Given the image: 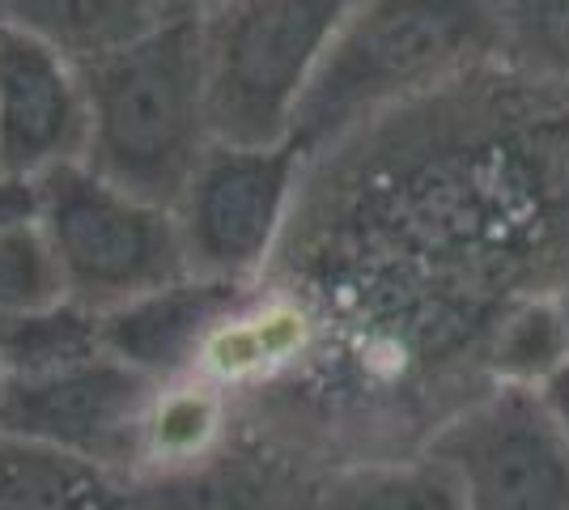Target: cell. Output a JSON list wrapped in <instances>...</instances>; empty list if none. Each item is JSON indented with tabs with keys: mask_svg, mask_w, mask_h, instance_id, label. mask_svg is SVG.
Returning a JSON list of instances; mask_svg holds the SVG:
<instances>
[{
	"mask_svg": "<svg viewBox=\"0 0 569 510\" xmlns=\"http://www.w3.org/2000/svg\"><path fill=\"white\" fill-rule=\"evenodd\" d=\"M489 69H501L493 0H353L289 141L315 162Z\"/></svg>",
	"mask_w": 569,
	"mask_h": 510,
	"instance_id": "cell-1",
	"label": "cell"
},
{
	"mask_svg": "<svg viewBox=\"0 0 569 510\" xmlns=\"http://www.w3.org/2000/svg\"><path fill=\"white\" fill-rule=\"evenodd\" d=\"M86 77V167L128 192L174 209L217 146L204 102L196 18H170L132 48L98 60Z\"/></svg>",
	"mask_w": 569,
	"mask_h": 510,
	"instance_id": "cell-2",
	"label": "cell"
},
{
	"mask_svg": "<svg viewBox=\"0 0 569 510\" xmlns=\"http://www.w3.org/2000/svg\"><path fill=\"white\" fill-rule=\"evenodd\" d=\"M353 0H221L200 30L217 146H284Z\"/></svg>",
	"mask_w": 569,
	"mask_h": 510,
	"instance_id": "cell-3",
	"label": "cell"
},
{
	"mask_svg": "<svg viewBox=\"0 0 569 510\" xmlns=\"http://www.w3.org/2000/svg\"><path fill=\"white\" fill-rule=\"evenodd\" d=\"M34 226L64 298L94 316L188 277L174 209L119 188L86 162L34 179Z\"/></svg>",
	"mask_w": 569,
	"mask_h": 510,
	"instance_id": "cell-4",
	"label": "cell"
},
{
	"mask_svg": "<svg viewBox=\"0 0 569 510\" xmlns=\"http://www.w3.org/2000/svg\"><path fill=\"white\" fill-rule=\"evenodd\" d=\"M307 158L284 146H213L174 200L191 277L260 286L298 209Z\"/></svg>",
	"mask_w": 569,
	"mask_h": 510,
	"instance_id": "cell-5",
	"label": "cell"
},
{
	"mask_svg": "<svg viewBox=\"0 0 569 510\" xmlns=\"http://www.w3.org/2000/svg\"><path fill=\"white\" fill-rule=\"evenodd\" d=\"M463 486L468 510H569V438L540 391L489 383L426 442Z\"/></svg>",
	"mask_w": 569,
	"mask_h": 510,
	"instance_id": "cell-6",
	"label": "cell"
},
{
	"mask_svg": "<svg viewBox=\"0 0 569 510\" xmlns=\"http://www.w3.org/2000/svg\"><path fill=\"white\" fill-rule=\"evenodd\" d=\"M153 379L111 353L48 374H0V434L43 442L132 481Z\"/></svg>",
	"mask_w": 569,
	"mask_h": 510,
	"instance_id": "cell-7",
	"label": "cell"
},
{
	"mask_svg": "<svg viewBox=\"0 0 569 510\" xmlns=\"http://www.w3.org/2000/svg\"><path fill=\"white\" fill-rule=\"evenodd\" d=\"M90 102L86 77L60 51L0 26V170L43 179L86 162Z\"/></svg>",
	"mask_w": 569,
	"mask_h": 510,
	"instance_id": "cell-8",
	"label": "cell"
},
{
	"mask_svg": "<svg viewBox=\"0 0 569 510\" xmlns=\"http://www.w3.org/2000/svg\"><path fill=\"white\" fill-rule=\"evenodd\" d=\"M260 286H234L213 277H183L162 290L144 293L137 302H123L116 311L98 316L107 353L123 366L141 370L144 379L167 383L196 370V358L221 316H230L247 293Z\"/></svg>",
	"mask_w": 569,
	"mask_h": 510,
	"instance_id": "cell-9",
	"label": "cell"
},
{
	"mask_svg": "<svg viewBox=\"0 0 569 510\" xmlns=\"http://www.w3.org/2000/svg\"><path fill=\"white\" fill-rule=\"evenodd\" d=\"M319 319L298 293H247L230 316H221L191 374H204L209 383L226 391L260 388L281 379L284 370H298V362L315 349Z\"/></svg>",
	"mask_w": 569,
	"mask_h": 510,
	"instance_id": "cell-10",
	"label": "cell"
},
{
	"mask_svg": "<svg viewBox=\"0 0 569 510\" xmlns=\"http://www.w3.org/2000/svg\"><path fill=\"white\" fill-rule=\"evenodd\" d=\"M226 438H230V391L209 383L204 374L158 383L141 417L132 486L200 472L204 463L221 460Z\"/></svg>",
	"mask_w": 569,
	"mask_h": 510,
	"instance_id": "cell-11",
	"label": "cell"
},
{
	"mask_svg": "<svg viewBox=\"0 0 569 510\" xmlns=\"http://www.w3.org/2000/svg\"><path fill=\"white\" fill-rule=\"evenodd\" d=\"M170 22L162 0H0V26L60 51L77 69L132 48Z\"/></svg>",
	"mask_w": 569,
	"mask_h": 510,
	"instance_id": "cell-12",
	"label": "cell"
},
{
	"mask_svg": "<svg viewBox=\"0 0 569 510\" xmlns=\"http://www.w3.org/2000/svg\"><path fill=\"white\" fill-rule=\"evenodd\" d=\"M0 510H137V489L81 456L0 434Z\"/></svg>",
	"mask_w": 569,
	"mask_h": 510,
	"instance_id": "cell-13",
	"label": "cell"
},
{
	"mask_svg": "<svg viewBox=\"0 0 569 510\" xmlns=\"http://www.w3.org/2000/svg\"><path fill=\"white\" fill-rule=\"evenodd\" d=\"M485 374L501 388L540 391L569 362V311L561 293L519 298L498 316L485 340Z\"/></svg>",
	"mask_w": 569,
	"mask_h": 510,
	"instance_id": "cell-14",
	"label": "cell"
},
{
	"mask_svg": "<svg viewBox=\"0 0 569 510\" xmlns=\"http://www.w3.org/2000/svg\"><path fill=\"white\" fill-rule=\"evenodd\" d=\"M323 510H468V498L451 463L421 451L336 472L323 486Z\"/></svg>",
	"mask_w": 569,
	"mask_h": 510,
	"instance_id": "cell-15",
	"label": "cell"
},
{
	"mask_svg": "<svg viewBox=\"0 0 569 510\" xmlns=\"http://www.w3.org/2000/svg\"><path fill=\"white\" fill-rule=\"evenodd\" d=\"M107 353L94 311L69 298L0 323V374H48Z\"/></svg>",
	"mask_w": 569,
	"mask_h": 510,
	"instance_id": "cell-16",
	"label": "cell"
},
{
	"mask_svg": "<svg viewBox=\"0 0 569 510\" xmlns=\"http://www.w3.org/2000/svg\"><path fill=\"white\" fill-rule=\"evenodd\" d=\"M501 69L531 86L569 90V0H493Z\"/></svg>",
	"mask_w": 569,
	"mask_h": 510,
	"instance_id": "cell-17",
	"label": "cell"
},
{
	"mask_svg": "<svg viewBox=\"0 0 569 510\" xmlns=\"http://www.w3.org/2000/svg\"><path fill=\"white\" fill-rule=\"evenodd\" d=\"M60 272L34 221L0 230V323L60 302Z\"/></svg>",
	"mask_w": 569,
	"mask_h": 510,
	"instance_id": "cell-18",
	"label": "cell"
},
{
	"mask_svg": "<svg viewBox=\"0 0 569 510\" xmlns=\"http://www.w3.org/2000/svg\"><path fill=\"white\" fill-rule=\"evenodd\" d=\"M34 221V183L0 170V230Z\"/></svg>",
	"mask_w": 569,
	"mask_h": 510,
	"instance_id": "cell-19",
	"label": "cell"
},
{
	"mask_svg": "<svg viewBox=\"0 0 569 510\" xmlns=\"http://www.w3.org/2000/svg\"><path fill=\"white\" fill-rule=\"evenodd\" d=\"M540 400H545L548 417L557 421V430L569 438V362L548 379L545 388H540Z\"/></svg>",
	"mask_w": 569,
	"mask_h": 510,
	"instance_id": "cell-20",
	"label": "cell"
},
{
	"mask_svg": "<svg viewBox=\"0 0 569 510\" xmlns=\"http://www.w3.org/2000/svg\"><path fill=\"white\" fill-rule=\"evenodd\" d=\"M162 4H167L170 18H204L221 0H162Z\"/></svg>",
	"mask_w": 569,
	"mask_h": 510,
	"instance_id": "cell-21",
	"label": "cell"
},
{
	"mask_svg": "<svg viewBox=\"0 0 569 510\" xmlns=\"http://www.w3.org/2000/svg\"><path fill=\"white\" fill-rule=\"evenodd\" d=\"M561 302H566V311H569V286H566V290H561Z\"/></svg>",
	"mask_w": 569,
	"mask_h": 510,
	"instance_id": "cell-22",
	"label": "cell"
}]
</instances>
